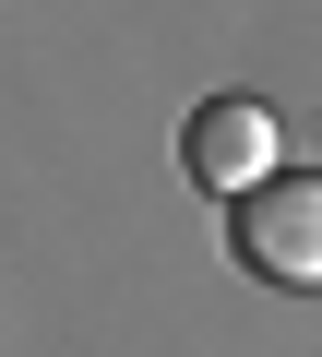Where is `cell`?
Wrapping results in <instances>:
<instances>
[{
  "label": "cell",
  "instance_id": "cell-2",
  "mask_svg": "<svg viewBox=\"0 0 322 357\" xmlns=\"http://www.w3.org/2000/svg\"><path fill=\"white\" fill-rule=\"evenodd\" d=\"M227 238H239V262H251L263 286H322V178H310V167L263 178Z\"/></svg>",
  "mask_w": 322,
  "mask_h": 357
},
{
  "label": "cell",
  "instance_id": "cell-1",
  "mask_svg": "<svg viewBox=\"0 0 322 357\" xmlns=\"http://www.w3.org/2000/svg\"><path fill=\"white\" fill-rule=\"evenodd\" d=\"M191 178L203 191H227V203H251L263 178H286V119L263 107V96H203L191 107Z\"/></svg>",
  "mask_w": 322,
  "mask_h": 357
}]
</instances>
